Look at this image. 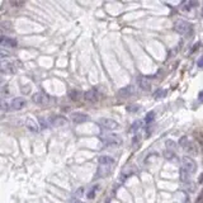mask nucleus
Listing matches in <instances>:
<instances>
[{"mask_svg":"<svg viewBox=\"0 0 203 203\" xmlns=\"http://www.w3.org/2000/svg\"><path fill=\"white\" fill-rule=\"evenodd\" d=\"M141 127H142V121H136V122H135V123L132 125L130 132H131V133H136V131L138 130V128H141Z\"/></svg>","mask_w":203,"mask_h":203,"instance_id":"obj_19","label":"nucleus"},{"mask_svg":"<svg viewBox=\"0 0 203 203\" xmlns=\"http://www.w3.org/2000/svg\"><path fill=\"white\" fill-rule=\"evenodd\" d=\"M197 5H198V3H197V2H188V3H184L182 7H183V9L186 10V11H188V10L192 9L193 7H197Z\"/></svg>","mask_w":203,"mask_h":203,"instance_id":"obj_18","label":"nucleus"},{"mask_svg":"<svg viewBox=\"0 0 203 203\" xmlns=\"http://www.w3.org/2000/svg\"><path fill=\"white\" fill-rule=\"evenodd\" d=\"M154 119H155V113H154V112H150V113H147V114H146L144 122H145L147 126H149V125H151L152 122H154Z\"/></svg>","mask_w":203,"mask_h":203,"instance_id":"obj_16","label":"nucleus"},{"mask_svg":"<svg viewBox=\"0 0 203 203\" xmlns=\"http://www.w3.org/2000/svg\"><path fill=\"white\" fill-rule=\"evenodd\" d=\"M102 142L104 146H109V147H116L119 146L122 144V138L117 135H108V136H104L102 138Z\"/></svg>","mask_w":203,"mask_h":203,"instance_id":"obj_3","label":"nucleus"},{"mask_svg":"<svg viewBox=\"0 0 203 203\" xmlns=\"http://www.w3.org/2000/svg\"><path fill=\"white\" fill-rule=\"evenodd\" d=\"M99 126L104 130H108V131H112V130H116L117 127H118V123L112 119V118H102L99 121Z\"/></svg>","mask_w":203,"mask_h":203,"instance_id":"obj_5","label":"nucleus"},{"mask_svg":"<svg viewBox=\"0 0 203 203\" xmlns=\"http://www.w3.org/2000/svg\"><path fill=\"white\" fill-rule=\"evenodd\" d=\"M50 121V126L51 127H60V126H65L67 119L64 116H53L51 118H48Z\"/></svg>","mask_w":203,"mask_h":203,"instance_id":"obj_6","label":"nucleus"},{"mask_svg":"<svg viewBox=\"0 0 203 203\" xmlns=\"http://www.w3.org/2000/svg\"><path fill=\"white\" fill-rule=\"evenodd\" d=\"M198 100L203 103V90H202V91H199V94H198Z\"/></svg>","mask_w":203,"mask_h":203,"instance_id":"obj_28","label":"nucleus"},{"mask_svg":"<svg viewBox=\"0 0 203 203\" xmlns=\"http://www.w3.org/2000/svg\"><path fill=\"white\" fill-rule=\"evenodd\" d=\"M114 160L110 156H100L99 157V165H106V167H113Z\"/></svg>","mask_w":203,"mask_h":203,"instance_id":"obj_15","label":"nucleus"},{"mask_svg":"<svg viewBox=\"0 0 203 203\" xmlns=\"http://www.w3.org/2000/svg\"><path fill=\"white\" fill-rule=\"evenodd\" d=\"M70 118L75 125H80V123H85L89 119V117L84 113H72Z\"/></svg>","mask_w":203,"mask_h":203,"instance_id":"obj_8","label":"nucleus"},{"mask_svg":"<svg viewBox=\"0 0 203 203\" xmlns=\"http://www.w3.org/2000/svg\"><path fill=\"white\" fill-rule=\"evenodd\" d=\"M137 84L142 90H150V88H151V83L149 81V79H147L146 76H138L137 78Z\"/></svg>","mask_w":203,"mask_h":203,"instance_id":"obj_10","label":"nucleus"},{"mask_svg":"<svg viewBox=\"0 0 203 203\" xmlns=\"http://www.w3.org/2000/svg\"><path fill=\"white\" fill-rule=\"evenodd\" d=\"M40 125H41V128H47L50 127V121L42 117V118H40Z\"/></svg>","mask_w":203,"mask_h":203,"instance_id":"obj_21","label":"nucleus"},{"mask_svg":"<svg viewBox=\"0 0 203 203\" xmlns=\"http://www.w3.org/2000/svg\"><path fill=\"white\" fill-rule=\"evenodd\" d=\"M197 65H198V67H201V69H203V56H201L198 59V61H197Z\"/></svg>","mask_w":203,"mask_h":203,"instance_id":"obj_27","label":"nucleus"},{"mask_svg":"<svg viewBox=\"0 0 203 203\" xmlns=\"http://www.w3.org/2000/svg\"><path fill=\"white\" fill-rule=\"evenodd\" d=\"M32 100L34 102V104H37V106H47V104H50L51 98L48 97L46 93H42V91H40V93L33 94Z\"/></svg>","mask_w":203,"mask_h":203,"instance_id":"obj_4","label":"nucleus"},{"mask_svg":"<svg viewBox=\"0 0 203 203\" xmlns=\"http://www.w3.org/2000/svg\"><path fill=\"white\" fill-rule=\"evenodd\" d=\"M174 28L176 30V33H179L182 36H188V34L192 33V30H193L192 24L188 23L187 21H178L175 23Z\"/></svg>","mask_w":203,"mask_h":203,"instance_id":"obj_1","label":"nucleus"},{"mask_svg":"<svg viewBox=\"0 0 203 203\" xmlns=\"http://www.w3.org/2000/svg\"><path fill=\"white\" fill-rule=\"evenodd\" d=\"M110 168H112V167H106V165H99V169H98L97 178L107 176V175L110 173Z\"/></svg>","mask_w":203,"mask_h":203,"instance_id":"obj_13","label":"nucleus"},{"mask_svg":"<svg viewBox=\"0 0 203 203\" xmlns=\"http://www.w3.org/2000/svg\"><path fill=\"white\" fill-rule=\"evenodd\" d=\"M26 126H27V128L30 131V132H38V126H37V123L34 122V119L33 118H28L27 121H26Z\"/></svg>","mask_w":203,"mask_h":203,"instance_id":"obj_14","label":"nucleus"},{"mask_svg":"<svg viewBox=\"0 0 203 203\" xmlns=\"http://www.w3.org/2000/svg\"><path fill=\"white\" fill-rule=\"evenodd\" d=\"M97 189H98V186H94L93 188L90 189V192L88 193V198H89V199H93L94 197H95V190H97Z\"/></svg>","mask_w":203,"mask_h":203,"instance_id":"obj_25","label":"nucleus"},{"mask_svg":"<svg viewBox=\"0 0 203 203\" xmlns=\"http://www.w3.org/2000/svg\"><path fill=\"white\" fill-rule=\"evenodd\" d=\"M127 110L130 113H137L141 110V107L140 106H130V107H127Z\"/></svg>","mask_w":203,"mask_h":203,"instance_id":"obj_22","label":"nucleus"},{"mask_svg":"<svg viewBox=\"0 0 203 203\" xmlns=\"http://www.w3.org/2000/svg\"><path fill=\"white\" fill-rule=\"evenodd\" d=\"M3 47H15L18 45V42L15 38H10L7 36H2V41H0Z\"/></svg>","mask_w":203,"mask_h":203,"instance_id":"obj_9","label":"nucleus"},{"mask_svg":"<svg viewBox=\"0 0 203 203\" xmlns=\"http://www.w3.org/2000/svg\"><path fill=\"white\" fill-rule=\"evenodd\" d=\"M133 93H135L133 87H132V85H128V87H126V88H123V89L119 90L118 95L122 97V98H128V97H131Z\"/></svg>","mask_w":203,"mask_h":203,"instance_id":"obj_12","label":"nucleus"},{"mask_svg":"<svg viewBox=\"0 0 203 203\" xmlns=\"http://www.w3.org/2000/svg\"><path fill=\"white\" fill-rule=\"evenodd\" d=\"M83 194H84V188L81 187V188H79L76 192H75V197H74V198H80V197H83Z\"/></svg>","mask_w":203,"mask_h":203,"instance_id":"obj_26","label":"nucleus"},{"mask_svg":"<svg viewBox=\"0 0 203 203\" xmlns=\"http://www.w3.org/2000/svg\"><path fill=\"white\" fill-rule=\"evenodd\" d=\"M23 3H11V5H22Z\"/></svg>","mask_w":203,"mask_h":203,"instance_id":"obj_30","label":"nucleus"},{"mask_svg":"<svg viewBox=\"0 0 203 203\" xmlns=\"http://www.w3.org/2000/svg\"><path fill=\"white\" fill-rule=\"evenodd\" d=\"M165 145H167V149L169 151H174L176 149V144L174 142V141H171V140H168L167 142H165Z\"/></svg>","mask_w":203,"mask_h":203,"instance_id":"obj_20","label":"nucleus"},{"mask_svg":"<svg viewBox=\"0 0 203 203\" xmlns=\"http://www.w3.org/2000/svg\"><path fill=\"white\" fill-rule=\"evenodd\" d=\"M24 107H26V99H24V98L18 97V98H14V99L10 102V109L11 110H19Z\"/></svg>","mask_w":203,"mask_h":203,"instance_id":"obj_7","label":"nucleus"},{"mask_svg":"<svg viewBox=\"0 0 203 203\" xmlns=\"http://www.w3.org/2000/svg\"><path fill=\"white\" fill-rule=\"evenodd\" d=\"M180 169L186 170L188 174L193 175L195 173V170H197V164H195V161L193 159L186 156V157H183V160H182V168Z\"/></svg>","mask_w":203,"mask_h":203,"instance_id":"obj_2","label":"nucleus"},{"mask_svg":"<svg viewBox=\"0 0 203 203\" xmlns=\"http://www.w3.org/2000/svg\"><path fill=\"white\" fill-rule=\"evenodd\" d=\"M165 95H167V90H165V89H157L155 93H154V98H155V99H160V98H164Z\"/></svg>","mask_w":203,"mask_h":203,"instance_id":"obj_17","label":"nucleus"},{"mask_svg":"<svg viewBox=\"0 0 203 203\" xmlns=\"http://www.w3.org/2000/svg\"><path fill=\"white\" fill-rule=\"evenodd\" d=\"M71 203H83V202L80 201V199H78V198H74V199L71 201Z\"/></svg>","mask_w":203,"mask_h":203,"instance_id":"obj_29","label":"nucleus"},{"mask_svg":"<svg viewBox=\"0 0 203 203\" xmlns=\"http://www.w3.org/2000/svg\"><path fill=\"white\" fill-rule=\"evenodd\" d=\"M84 99L87 100V102H90V103H95L97 99H98L97 90H95V89H90V90H88V91H85Z\"/></svg>","mask_w":203,"mask_h":203,"instance_id":"obj_11","label":"nucleus"},{"mask_svg":"<svg viewBox=\"0 0 203 203\" xmlns=\"http://www.w3.org/2000/svg\"><path fill=\"white\" fill-rule=\"evenodd\" d=\"M164 157L165 159H168V160H171V159H174L175 157V154H174V151H169V150H167L164 152Z\"/></svg>","mask_w":203,"mask_h":203,"instance_id":"obj_23","label":"nucleus"},{"mask_svg":"<svg viewBox=\"0 0 203 203\" xmlns=\"http://www.w3.org/2000/svg\"><path fill=\"white\" fill-rule=\"evenodd\" d=\"M79 95H80V93H79L78 90H72V91H70V93H69V97L71 98L72 100H78Z\"/></svg>","mask_w":203,"mask_h":203,"instance_id":"obj_24","label":"nucleus"}]
</instances>
